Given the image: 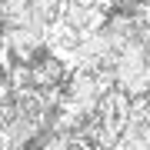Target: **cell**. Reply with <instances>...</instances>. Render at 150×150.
<instances>
[{
  "mask_svg": "<svg viewBox=\"0 0 150 150\" xmlns=\"http://www.w3.org/2000/svg\"><path fill=\"white\" fill-rule=\"evenodd\" d=\"M107 74H110L113 90H120L123 97H130V100L150 93V50L140 40L120 47L117 54L110 57Z\"/></svg>",
  "mask_w": 150,
  "mask_h": 150,
  "instance_id": "obj_1",
  "label": "cell"
},
{
  "mask_svg": "<svg viewBox=\"0 0 150 150\" xmlns=\"http://www.w3.org/2000/svg\"><path fill=\"white\" fill-rule=\"evenodd\" d=\"M110 90L113 83L107 70H70V77L64 80V107L93 120Z\"/></svg>",
  "mask_w": 150,
  "mask_h": 150,
  "instance_id": "obj_2",
  "label": "cell"
},
{
  "mask_svg": "<svg viewBox=\"0 0 150 150\" xmlns=\"http://www.w3.org/2000/svg\"><path fill=\"white\" fill-rule=\"evenodd\" d=\"M0 4H4V0H0Z\"/></svg>",
  "mask_w": 150,
  "mask_h": 150,
  "instance_id": "obj_3",
  "label": "cell"
}]
</instances>
